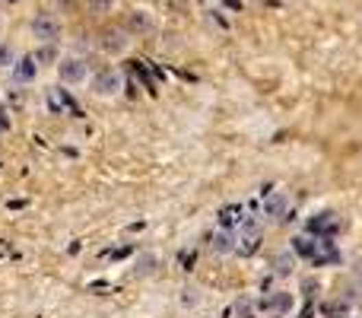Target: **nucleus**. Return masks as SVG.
I'll return each mask as SVG.
<instances>
[{
  "label": "nucleus",
  "mask_w": 362,
  "mask_h": 318,
  "mask_svg": "<svg viewBox=\"0 0 362 318\" xmlns=\"http://www.w3.org/2000/svg\"><path fill=\"white\" fill-rule=\"evenodd\" d=\"M121 87H124L121 70L102 67V70H95V73H93V93L99 95V99H112V95H118Z\"/></svg>",
  "instance_id": "nucleus-1"
},
{
  "label": "nucleus",
  "mask_w": 362,
  "mask_h": 318,
  "mask_svg": "<svg viewBox=\"0 0 362 318\" xmlns=\"http://www.w3.org/2000/svg\"><path fill=\"white\" fill-rule=\"evenodd\" d=\"M29 29H32L35 42H42V45H54L58 42V35H60V23L54 16H48V13H38Z\"/></svg>",
  "instance_id": "nucleus-2"
},
{
  "label": "nucleus",
  "mask_w": 362,
  "mask_h": 318,
  "mask_svg": "<svg viewBox=\"0 0 362 318\" xmlns=\"http://www.w3.org/2000/svg\"><path fill=\"white\" fill-rule=\"evenodd\" d=\"M58 77H60V83H67V87H77V83H83V80L89 77L86 60H80V58H64V60L58 64Z\"/></svg>",
  "instance_id": "nucleus-3"
},
{
  "label": "nucleus",
  "mask_w": 362,
  "mask_h": 318,
  "mask_svg": "<svg viewBox=\"0 0 362 318\" xmlns=\"http://www.w3.org/2000/svg\"><path fill=\"white\" fill-rule=\"evenodd\" d=\"M305 229H309L311 236H324V239H330V232L337 229V216L330 214V210H321V214L309 216V223H305Z\"/></svg>",
  "instance_id": "nucleus-4"
},
{
  "label": "nucleus",
  "mask_w": 362,
  "mask_h": 318,
  "mask_svg": "<svg viewBox=\"0 0 362 318\" xmlns=\"http://www.w3.org/2000/svg\"><path fill=\"white\" fill-rule=\"evenodd\" d=\"M261 309L267 312L270 318H280L293 309V296L289 293H270L267 299H261Z\"/></svg>",
  "instance_id": "nucleus-5"
},
{
  "label": "nucleus",
  "mask_w": 362,
  "mask_h": 318,
  "mask_svg": "<svg viewBox=\"0 0 362 318\" xmlns=\"http://www.w3.org/2000/svg\"><path fill=\"white\" fill-rule=\"evenodd\" d=\"M128 45H130L128 29H105L102 32V48L108 54H124L128 52Z\"/></svg>",
  "instance_id": "nucleus-6"
},
{
  "label": "nucleus",
  "mask_w": 362,
  "mask_h": 318,
  "mask_svg": "<svg viewBox=\"0 0 362 318\" xmlns=\"http://www.w3.org/2000/svg\"><path fill=\"white\" fill-rule=\"evenodd\" d=\"M286 207H289V201H286L283 191H270L267 198H264V214H267L270 220H283Z\"/></svg>",
  "instance_id": "nucleus-7"
},
{
  "label": "nucleus",
  "mask_w": 362,
  "mask_h": 318,
  "mask_svg": "<svg viewBox=\"0 0 362 318\" xmlns=\"http://www.w3.org/2000/svg\"><path fill=\"white\" fill-rule=\"evenodd\" d=\"M35 73H38V60H35V54H26V58H19L16 64H13V77H16L19 83L35 80Z\"/></svg>",
  "instance_id": "nucleus-8"
},
{
  "label": "nucleus",
  "mask_w": 362,
  "mask_h": 318,
  "mask_svg": "<svg viewBox=\"0 0 362 318\" xmlns=\"http://www.w3.org/2000/svg\"><path fill=\"white\" fill-rule=\"evenodd\" d=\"M48 105H51V112H77L73 99H70L64 89H58V87L48 89Z\"/></svg>",
  "instance_id": "nucleus-9"
},
{
  "label": "nucleus",
  "mask_w": 362,
  "mask_h": 318,
  "mask_svg": "<svg viewBox=\"0 0 362 318\" xmlns=\"http://www.w3.org/2000/svg\"><path fill=\"white\" fill-rule=\"evenodd\" d=\"M261 249V232L258 229H251L245 232L239 242H235V255H241V258H248V255H254V251Z\"/></svg>",
  "instance_id": "nucleus-10"
},
{
  "label": "nucleus",
  "mask_w": 362,
  "mask_h": 318,
  "mask_svg": "<svg viewBox=\"0 0 362 318\" xmlns=\"http://www.w3.org/2000/svg\"><path fill=\"white\" fill-rule=\"evenodd\" d=\"M318 312L324 318H350V306L343 299H324L318 306Z\"/></svg>",
  "instance_id": "nucleus-11"
},
{
  "label": "nucleus",
  "mask_w": 362,
  "mask_h": 318,
  "mask_svg": "<svg viewBox=\"0 0 362 318\" xmlns=\"http://www.w3.org/2000/svg\"><path fill=\"white\" fill-rule=\"evenodd\" d=\"M239 220H245V207H241V204H229V207H223V210H219V226H223V229L235 226Z\"/></svg>",
  "instance_id": "nucleus-12"
},
{
  "label": "nucleus",
  "mask_w": 362,
  "mask_h": 318,
  "mask_svg": "<svg viewBox=\"0 0 362 318\" xmlns=\"http://www.w3.org/2000/svg\"><path fill=\"white\" fill-rule=\"evenodd\" d=\"M293 251L299 258H315V251H318V242L309 239V236H295L293 239Z\"/></svg>",
  "instance_id": "nucleus-13"
},
{
  "label": "nucleus",
  "mask_w": 362,
  "mask_h": 318,
  "mask_svg": "<svg viewBox=\"0 0 362 318\" xmlns=\"http://www.w3.org/2000/svg\"><path fill=\"white\" fill-rule=\"evenodd\" d=\"M210 249H213L216 255H226V251H235V239H232V236H229L226 229H219V232L213 236V242H210Z\"/></svg>",
  "instance_id": "nucleus-14"
},
{
  "label": "nucleus",
  "mask_w": 362,
  "mask_h": 318,
  "mask_svg": "<svg viewBox=\"0 0 362 318\" xmlns=\"http://www.w3.org/2000/svg\"><path fill=\"white\" fill-rule=\"evenodd\" d=\"M274 264H276V274H280V277H289V274H293V267H295V251H283V255H276Z\"/></svg>",
  "instance_id": "nucleus-15"
},
{
  "label": "nucleus",
  "mask_w": 362,
  "mask_h": 318,
  "mask_svg": "<svg viewBox=\"0 0 362 318\" xmlns=\"http://www.w3.org/2000/svg\"><path fill=\"white\" fill-rule=\"evenodd\" d=\"M130 29H134V32H153V19H149L147 13L134 10V13H130Z\"/></svg>",
  "instance_id": "nucleus-16"
},
{
  "label": "nucleus",
  "mask_w": 362,
  "mask_h": 318,
  "mask_svg": "<svg viewBox=\"0 0 362 318\" xmlns=\"http://www.w3.org/2000/svg\"><path fill=\"white\" fill-rule=\"evenodd\" d=\"M13 64V52H10V45L0 42V67H10Z\"/></svg>",
  "instance_id": "nucleus-17"
},
{
  "label": "nucleus",
  "mask_w": 362,
  "mask_h": 318,
  "mask_svg": "<svg viewBox=\"0 0 362 318\" xmlns=\"http://www.w3.org/2000/svg\"><path fill=\"white\" fill-rule=\"evenodd\" d=\"M108 7H112V0H89V10H93V13H105Z\"/></svg>",
  "instance_id": "nucleus-18"
},
{
  "label": "nucleus",
  "mask_w": 362,
  "mask_h": 318,
  "mask_svg": "<svg viewBox=\"0 0 362 318\" xmlns=\"http://www.w3.org/2000/svg\"><path fill=\"white\" fill-rule=\"evenodd\" d=\"M51 58H54V48H51V45H45L42 52L35 54V60H38V64H45V60H51Z\"/></svg>",
  "instance_id": "nucleus-19"
},
{
  "label": "nucleus",
  "mask_w": 362,
  "mask_h": 318,
  "mask_svg": "<svg viewBox=\"0 0 362 318\" xmlns=\"http://www.w3.org/2000/svg\"><path fill=\"white\" fill-rule=\"evenodd\" d=\"M302 290H305V296H315V290H318V280H315V277L302 280Z\"/></svg>",
  "instance_id": "nucleus-20"
},
{
  "label": "nucleus",
  "mask_w": 362,
  "mask_h": 318,
  "mask_svg": "<svg viewBox=\"0 0 362 318\" xmlns=\"http://www.w3.org/2000/svg\"><path fill=\"white\" fill-rule=\"evenodd\" d=\"M309 315H311V306H305V309H302V315H299V318H309Z\"/></svg>",
  "instance_id": "nucleus-21"
},
{
  "label": "nucleus",
  "mask_w": 362,
  "mask_h": 318,
  "mask_svg": "<svg viewBox=\"0 0 362 318\" xmlns=\"http://www.w3.org/2000/svg\"><path fill=\"white\" fill-rule=\"evenodd\" d=\"M350 318H356V315H350Z\"/></svg>",
  "instance_id": "nucleus-22"
}]
</instances>
